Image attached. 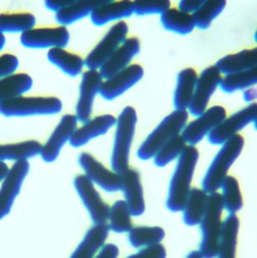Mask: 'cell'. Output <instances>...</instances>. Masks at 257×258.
<instances>
[{"mask_svg": "<svg viewBox=\"0 0 257 258\" xmlns=\"http://www.w3.org/2000/svg\"><path fill=\"white\" fill-rule=\"evenodd\" d=\"M144 69L137 63L128 66L114 76L103 81L100 95L104 100H113L119 97L143 78Z\"/></svg>", "mask_w": 257, "mask_h": 258, "instance_id": "e0dca14e", "label": "cell"}, {"mask_svg": "<svg viewBox=\"0 0 257 258\" xmlns=\"http://www.w3.org/2000/svg\"><path fill=\"white\" fill-rule=\"evenodd\" d=\"M109 227L107 223L95 224L91 227L80 245L76 247L71 257L91 258L99 252L109 236Z\"/></svg>", "mask_w": 257, "mask_h": 258, "instance_id": "7402d4cb", "label": "cell"}, {"mask_svg": "<svg viewBox=\"0 0 257 258\" xmlns=\"http://www.w3.org/2000/svg\"><path fill=\"white\" fill-rule=\"evenodd\" d=\"M209 194L203 189L194 188L189 191L183 208V220L188 227L200 225L206 212Z\"/></svg>", "mask_w": 257, "mask_h": 258, "instance_id": "484cf974", "label": "cell"}, {"mask_svg": "<svg viewBox=\"0 0 257 258\" xmlns=\"http://www.w3.org/2000/svg\"><path fill=\"white\" fill-rule=\"evenodd\" d=\"M29 161L15 162L10 168V173L5 180H2L0 189V218H5L10 214L13 205L20 194L23 183L29 171Z\"/></svg>", "mask_w": 257, "mask_h": 258, "instance_id": "5bb4252c", "label": "cell"}, {"mask_svg": "<svg viewBox=\"0 0 257 258\" xmlns=\"http://www.w3.org/2000/svg\"><path fill=\"white\" fill-rule=\"evenodd\" d=\"M226 117L225 108L215 105L206 109L204 112L185 124L181 137L187 146H196L202 142Z\"/></svg>", "mask_w": 257, "mask_h": 258, "instance_id": "30bf717a", "label": "cell"}, {"mask_svg": "<svg viewBox=\"0 0 257 258\" xmlns=\"http://www.w3.org/2000/svg\"><path fill=\"white\" fill-rule=\"evenodd\" d=\"M132 15H134L132 1L105 0L104 4L95 8L90 15V19L96 26H104L114 21H122L123 19L130 18Z\"/></svg>", "mask_w": 257, "mask_h": 258, "instance_id": "44dd1931", "label": "cell"}, {"mask_svg": "<svg viewBox=\"0 0 257 258\" xmlns=\"http://www.w3.org/2000/svg\"><path fill=\"white\" fill-rule=\"evenodd\" d=\"M74 185L83 204L90 213L95 224H104L109 221L110 207L100 197L95 184L85 175H78Z\"/></svg>", "mask_w": 257, "mask_h": 258, "instance_id": "8fae6325", "label": "cell"}, {"mask_svg": "<svg viewBox=\"0 0 257 258\" xmlns=\"http://www.w3.org/2000/svg\"><path fill=\"white\" fill-rule=\"evenodd\" d=\"M165 232L162 227H134L128 231V239L131 246L135 248L160 243L165 238Z\"/></svg>", "mask_w": 257, "mask_h": 258, "instance_id": "d590c367", "label": "cell"}, {"mask_svg": "<svg viewBox=\"0 0 257 258\" xmlns=\"http://www.w3.org/2000/svg\"><path fill=\"white\" fill-rule=\"evenodd\" d=\"M42 145L37 141L30 140L19 143L7 144L0 147L1 161H28L29 159L40 155Z\"/></svg>", "mask_w": 257, "mask_h": 258, "instance_id": "f1b7e54d", "label": "cell"}, {"mask_svg": "<svg viewBox=\"0 0 257 258\" xmlns=\"http://www.w3.org/2000/svg\"><path fill=\"white\" fill-rule=\"evenodd\" d=\"M128 33V25L124 21H119L113 25L86 56L85 66L89 70H100L112 54L126 40Z\"/></svg>", "mask_w": 257, "mask_h": 258, "instance_id": "52a82bcc", "label": "cell"}, {"mask_svg": "<svg viewBox=\"0 0 257 258\" xmlns=\"http://www.w3.org/2000/svg\"><path fill=\"white\" fill-rule=\"evenodd\" d=\"M215 66L220 73L224 76L255 68L257 66V49H244L236 54H228L220 58Z\"/></svg>", "mask_w": 257, "mask_h": 258, "instance_id": "603a6c76", "label": "cell"}, {"mask_svg": "<svg viewBox=\"0 0 257 258\" xmlns=\"http://www.w3.org/2000/svg\"><path fill=\"white\" fill-rule=\"evenodd\" d=\"M131 211L124 200L117 201L110 207L109 217V230L116 233L128 232L133 228Z\"/></svg>", "mask_w": 257, "mask_h": 258, "instance_id": "8d00e7d4", "label": "cell"}, {"mask_svg": "<svg viewBox=\"0 0 257 258\" xmlns=\"http://www.w3.org/2000/svg\"><path fill=\"white\" fill-rule=\"evenodd\" d=\"M226 6V0H205L199 10L192 15L195 28L201 30L209 29Z\"/></svg>", "mask_w": 257, "mask_h": 258, "instance_id": "d6a6232c", "label": "cell"}, {"mask_svg": "<svg viewBox=\"0 0 257 258\" xmlns=\"http://www.w3.org/2000/svg\"><path fill=\"white\" fill-rule=\"evenodd\" d=\"M166 250L160 243L153 244L142 247L138 252L131 255L130 258H165Z\"/></svg>", "mask_w": 257, "mask_h": 258, "instance_id": "60d3db41", "label": "cell"}, {"mask_svg": "<svg viewBox=\"0 0 257 258\" xmlns=\"http://www.w3.org/2000/svg\"><path fill=\"white\" fill-rule=\"evenodd\" d=\"M121 190L124 193V201L133 217H140L146 211L143 186L141 175L136 170L128 168L122 173Z\"/></svg>", "mask_w": 257, "mask_h": 258, "instance_id": "ffe728a7", "label": "cell"}, {"mask_svg": "<svg viewBox=\"0 0 257 258\" xmlns=\"http://www.w3.org/2000/svg\"><path fill=\"white\" fill-rule=\"evenodd\" d=\"M47 57L50 63L71 77L80 75L85 66V60L79 54L68 51L65 48L49 49Z\"/></svg>", "mask_w": 257, "mask_h": 258, "instance_id": "83f0119b", "label": "cell"}, {"mask_svg": "<svg viewBox=\"0 0 257 258\" xmlns=\"http://www.w3.org/2000/svg\"><path fill=\"white\" fill-rule=\"evenodd\" d=\"M240 221L235 213H230L222 222L219 240L218 253L220 258L235 257L237 245Z\"/></svg>", "mask_w": 257, "mask_h": 258, "instance_id": "d4e9b609", "label": "cell"}, {"mask_svg": "<svg viewBox=\"0 0 257 258\" xmlns=\"http://www.w3.org/2000/svg\"><path fill=\"white\" fill-rule=\"evenodd\" d=\"M74 1L75 0H47L44 2V5L50 11L58 13L73 4Z\"/></svg>", "mask_w": 257, "mask_h": 258, "instance_id": "ee69618b", "label": "cell"}, {"mask_svg": "<svg viewBox=\"0 0 257 258\" xmlns=\"http://www.w3.org/2000/svg\"><path fill=\"white\" fill-rule=\"evenodd\" d=\"M221 79V74L216 66L207 67L198 76L194 95L188 108L192 115L198 116L207 109L211 97L220 86Z\"/></svg>", "mask_w": 257, "mask_h": 258, "instance_id": "4fadbf2b", "label": "cell"}, {"mask_svg": "<svg viewBox=\"0 0 257 258\" xmlns=\"http://www.w3.org/2000/svg\"><path fill=\"white\" fill-rule=\"evenodd\" d=\"M187 257L189 258H202L204 257L203 256V255H202V252H201V251H193L190 252V253H189V255L187 256Z\"/></svg>", "mask_w": 257, "mask_h": 258, "instance_id": "7dc6e473", "label": "cell"}, {"mask_svg": "<svg viewBox=\"0 0 257 258\" xmlns=\"http://www.w3.org/2000/svg\"><path fill=\"white\" fill-rule=\"evenodd\" d=\"M10 171V169L9 168L7 164L5 163V161H1V162H0V180L1 181L7 177Z\"/></svg>", "mask_w": 257, "mask_h": 258, "instance_id": "bcb514c9", "label": "cell"}, {"mask_svg": "<svg viewBox=\"0 0 257 258\" xmlns=\"http://www.w3.org/2000/svg\"><path fill=\"white\" fill-rule=\"evenodd\" d=\"M5 42H6V39H5V34L1 33L0 34V49H2L5 47Z\"/></svg>", "mask_w": 257, "mask_h": 258, "instance_id": "c3c4849f", "label": "cell"}, {"mask_svg": "<svg viewBox=\"0 0 257 258\" xmlns=\"http://www.w3.org/2000/svg\"><path fill=\"white\" fill-rule=\"evenodd\" d=\"M244 146L245 140L240 135H235L221 145L202 180V189L208 194L216 192L220 189L229 170L242 152Z\"/></svg>", "mask_w": 257, "mask_h": 258, "instance_id": "7a4b0ae2", "label": "cell"}, {"mask_svg": "<svg viewBox=\"0 0 257 258\" xmlns=\"http://www.w3.org/2000/svg\"><path fill=\"white\" fill-rule=\"evenodd\" d=\"M196 146H186L178 158L177 165L170 180L166 207L172 212H182L190 191V185L199 160Z\"/></svg>", "mask_w": 257, "mask_h": 258, "instance_id": "6da1fadb", "label": "cell"}, {"mask_svg": "<svg viewBox=\"0 0 257 258\" xmlns=\"http://www.w3.org/2000/svg\"><path fill=\"white\" fill-rule=\"evenodd\" d=\"M19 67V59L15 54H4L0 57V77L12 76Z\"/></svg>", "mask_w": 257, "mask_h": 258, "instance_id": "ab89813d", "label": "cell"}, {"mask_svg": "<svg viewBox=\"0 0 257 258\" xmlns=\"http://www.w3.org/2000/svg\"><path fill=\"white\" fill-rule=\"evenodd\" d=\"M160 22L167 31L180 35H187L195 29V24L191 15L181 12L178 9L170 8L160 15Z\"/></svg>", "mask_w": 257, "mask_h": 258, "instance_id": "4dcf8cb0", "label": "cell"}, {"mask_svg": "<svg viewBox=\"0 0 257 258\" xmlns=\"http://www.w3.org/2000/svg\"><path fill=\"white\" fill-rule=\"evenodd\" d=\"M104 2L105 0H75L70 6L56 13V21L66 27L88 16L90 17L95 8Z\"/></svg>", "mask_w": 257, "mask_h": 258, "instance_id": "4316f807", "label": "cell"}, {"mask_svg": "<svg viewBox=\"0 0 257 258\" xmlns=\"http://www.w3.org/2000/svg\"><path fill=\"white\" fill-rule=\"evenodd\" d=\"M36 19L29 12H5L0 16L1 33H21L24 34L34 29Z\"/></svg>", "mask_w": 257, "mask_h": 258, "instance_id": "1f68e13d", "label": "cell"}, {"mask_svg": "<svg viewBox=\"0 0 257 258\" xmlns=\"http://www.w3.org/2000/svg\"><path fill=\"white\" fill-rule=\"evenodd\" d=\"M71 34L66 26L39 27L30 29L20 36V42L27 49H41L66 48Z\"/></svg>", "mask_w": 257, "mask_h": 258, "instance_id": "ba28073f", "label": "cell"}, {"mask_svg": "<svg viewBox=\"0 0 257 258\" xmlns=\"http://www.w3.org/2000/svg\"><path fill=\"white\" fill-rule=\"evenodd\" d=\"M220 189L222 190L221 195L224 209L230 213L240 211L243 207V198L238 180L231 175H227L221 183Z\"/></svg>", "mask_w": 257, "mask_h": 258, "instance_id": "e575fe53", "label": "cell"}, {"mask_svg": "<svg viewBox=\"0 0 257 258\" xmlns=\"http://www.w3.org/2000/svg\"><path fill=\"white\" fill-rule=\"evenodd\" d=\"M257 97L256 89L255 88H248L246 90H245L244 93H243V99L245 100V102L254 103L255 99Z\"/></svg>", "mask_w": 257, "mask_h": 258, "instance_id": "f6af8a7d", "label": "cell"}, {"mask_svg": "<svg viewBox=\"0 0 257 258\" xmlns=\"http://www.w3.org/2000/svg\"><path fill=\"white\" fill-rule=\"evenodd\" d=\"M197 79L198 75L194 69H184L179 73L174 94V106L175 110H188L194 95Z\"/></svg>", "mask_w": 257, "mask_h": 258, "instance_id": "cb8c5ba5", "label": "cell"}, {"mask_svg": "<svg viewBox=\"0 0 257 258\" xmlns=\"http://www.w3.org/2000/svg\"><path fill=\"white\" fill-rule=\"evenodd\" d=\"M62 108V101L53 96H20L0 102L1 115L6 117L56 115Z\"/></svg>", "mask_w": 257, "mask_h": 258, "instance_id": "8992f818", "label": "cell"}, {"mask_svg": "<svg viewBox=\"0 0 257 258\" xmlns=\"http://www.w3.org/2000/svg\"><path fill=\"white\" fill-rule=\"evenodd\" d=\"M77 117L76 115H66L53 130L46 143L42 146L41 158L47 163L56 161L60 151L67 142L70 143L71 137L77 129Z\"/></svg>", "mask_w": 257, "mask_h": 258, "instance_id": "2e32d148", "label": "cell"}, {"mask_svg": "<svg viewBox=\"0 0 257 258\" xmlns=\"http://www.w3.org/2000/svg\"><path fill=\"white\" fill-rule=\"evenodd\" d=\"M79 164L85 171V175L94 184L99 185L107 192H116L121 190V174L107 169L92 155L81 154L79 158Z\"/></svg>", "mask_w": 257, "mask_h": 258, "instance_id": "7c38bea8", "label": "cell"}, {"mask_svg": "<svg viewBox=\"0 0 257 258\" xmlns=\"http://www.w3.org/2000/svg\"><path fill=\"white\" fill-rule=\"evenodd\" d=\"M205 0H181L179 2L178 10L188 15H193L203 5Z\"/></svg>", "mask_w": 257, "mask_h": 258, "instance_id": "b9f144b4", "label": "cell"}, {"mask_svg": "<svg viewBox=\"0 0 257 258\" xmlns=\"http://www.w3.org/2000/svg\"><path fill=\"white\" fill-rule=\"evenodd\" d=\"M141 50V43L136 37L127 38L116 51L100 69V73L104 80L109 79L117 73L131 66V61Z\"/></svg>", "mask_w": 257, "mask_h": 258, "instance_id": "ac0fdd59", "label": "cell"}, {"mask_svg": "<svg viewBox=\"0 0 257 258\" xmlns=\"http://www.w3.org/2000/svg\"><path fill=\"white\" fill-rule=\"evenodd\" d=\"M186 143L182 138L181 135H178L165 143L154 156L155 166L165 167L172 161L179 158L182 151H184Z\"/></svg>", "mask_w": 257, "mask_h": 258, "instance_id": "74e56055", "label": "cell"}, {"mask_svg": "<svg viewBox=\"0 0 257 258\" xmlns=\"http://www.w3.org/2000/svg\"><path fill=\"white\" fill-rule=\"evenodd\" d=\"M32 86L33 80L28 74H14L12 76L2 78L0 81L1 101L20 97L23 94L31 90Z\"/></svg>", "mask_w": 257, "mask_h": 258, "instance_id": "f546056e", "label": "cell"}, {"mask_svg": "<svg viewBox=\"0 0 257 258\" xmlns=\"http://www.w3.org/2000/svg\"><path fill=\"white\" fill-rule=\"evenodd\" d=\"M137 120V113L132 106L124 108L117 118L111 155V167L113 171L119 174L128 169L130 154L136 134Z\"/></svg>", "mask_w": 257, "mask_h": 258, "instance_id": "3957f363", "label": "cell"}, {"mask_svg": "<svg viewBox=\"0 0 257 258\" xmlns=\"http://www.w3.org/2000/svg\"><path fill=\"white\" fill-rule=\"evenodd\" d=\"M117 119L114 115H103L83 123L77 128L71 137L70 144L75 148H79L89 143L90 141L106 134L112 127L116 124Z\"/></svg>", "mask_w": 257, "mask_h": 258, "instance_id": "d6986e66", "label": "cell"}, {"mask_svg": "<svg viewBox=\"0 0 257 258\" xmlns=\"http://www.w3.org/2000/svg\"><path fill=\"white\" fill-rule=\"evenodd\" d=\"M100 71L89 70L83 74L80 86V95L76 105V117L82 123L90 120L95 97L100 94L103 84Z\"/></svg>", "mask_w": 257, "mask_h": 258, "instance_id": "9a60e30c", "label": "cell"}, {"mask_svg": "<svg viewBox=\"0 0 257 258\" xmlns=\"http://www.w3.org/2000/svg\"><path fill=\"white\" fill-rule=\"evenodd\" d=\"M188 119L189 113L187 110H175L165 116L139 147V158L142 161L154 158L155 154L165 143L175 136L181 134Z\"/></svg>", "mask_w": 257, "mask_h": 258, "instance_id": "277c9868", "label": "cell"}, {"mask_svg": "<svg viewBox=\"0 0 257 258\" xmlns=\"http://www.w3.org/2000/svg\"><path fill=\"white\" fill-rule=\"evenodd\" d=\"M256 103L250 105L233 114L228 118H225L212 132L208 135V141L214 146H221L226 141L238 135L248 124L256 121Z\"/></svg>", "mask_w": 257, "mask_h": 258, "instance_id": "9c48e42d", "label": "cell"}, {"mask_svg": "<svg viewBox=\"0 0 257 258\" xmlns=\"http://www.w3.org/2000/svg\"><path fill=\"white\" fill-rule=\"evenodd\" d=\"M119 247L114 244H106L101 247L97 253V258H116L119 256Z\"/></svg>", "mask_w": 257, "mask_h": 258, "instance_id": "7bdbcfd3", "label": "cell"}, {"mask_svg": "<svg viewBox=\"0 0 257 258\" xmlns=\"http://www.w3.org/2000/svg\"><path fill=\"white\" fill-rule=\"evenodd\" d=\"M134 14L138 16L162 15L170 8L169 0H138L134 1Z\"/></svg>", "mask_w": 257, "mask_h": 258, "instance_id": "f35d334b", "label": "cell"}, {"mask_svg": "<svg viewBox=\"0 0 257 258\" xmlns=\"http://www.w3.org/2000/svg\"><path fill=\"white\" fill-rule=\"evenodd\" d=\"M257 83V67L249 71L226 75L221 79L220 86L225 93L236 92L252 87Z\"/></svg>", "mask_w": 257, "mask_h": 258, "instance_id": "836d02e7", "label": "cell"}, {"mask_svg": "<svg viewBox=\"0 0 257 258\" xmlns=\"http://www.w3.org/2000/svg\"><path fill=\"white\" fill-rule=\"evenodd\" d=\"M224 207L220 193H210L204 217L201 225L202 241L200 251L204 257L212 258L217 256L219 240L221 235V216Z\"/></svg>", "mask_w": 257, "mask_h": 258, "instance_id": "5b68a950", "label": "cell"}]
</instances>
